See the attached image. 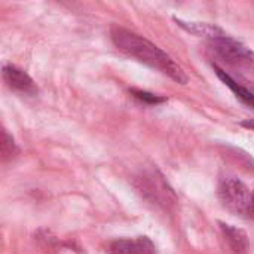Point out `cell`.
Returning <instances> with one entry per match:
<instances>
[{"mask_svg": "<svg viewBox=\"0 0 254 254\" xmlns=\"http://www.w3.org/2000/svg\"><path fill=\"white\" fill-rule=\"evenodd\" d=\"M243 125H244V127H249V128H253L254 129V121H246V122H243Z\"/></svg>", "mask_w": 254, "mask_h": 254, "instance_id": "4fadbf2b", "label": "cell"}, {"mask_svg": "<svg viewBox=\"0 0 254 254\" xmlns=\"http://www.w3.org/2000/svg\"><path fill=\"white\" fill-rule=\"evenodd\" d=\"M1 74H3L4 83L12 91L19 92V94H25V95L37 94V86H36L34 80L24 70H21L12 64H6V65H3Z\"/></svg>", "mask_w": 254, "mask_h": 254, "instance_id": "5b68a950", "label": "cell"}, {"mask_svg": "<svg viewBox=\"0 0 254 254\" xmlns=\"http://www.w3.org/2000/svg\"><path fill=\"white\" fill-rule=\"evenodd\" d=\"M213 67H214V70H216V74L219 76V79L237 95V98H240L243 103H246L247 106H250V107H253L254 109V94L250 91V89H247L246 86H243L240 82H237L229 73H226L222 67H219L217 64H213Z\"/></svg>", "mask_w": 254, "mask_h": 254, "instance_id": "ba28073f", "label": "cell"}, {"mask_svg": "<svg viewBox=\"0 0 254 254\" xmlns=\"http://www.w3.org/2000/svg\"><path fill=\"white\" fill-rule=\"evenodd\" d=\"M110 39L113 45L125 55L135 58L137 61L161 71L180 85L188 83V76L183 68L165 51H162L146 37L128 28L113 25L110 28Z\"/></svg>", "mask_w": 254, "mask_h": 254, "instance_id": "6da1fadb", "label": "cell"}, {"mask_svg": "<svg viewBox=\"0 0 254 254\" xmlns=\"http://www.w3.org/2000/svg\"><path fill=\"white\" fill-rule=\"evenodd\" d=\"M137 100L146 103V104H162L167 101L165 97H161V95H156V94H152V92H147V91H141V89H131L129 91Z\"/></svg>", "mask_w": 254, "mask_h": 254, "instance_id": "8fae6325", "label": "cell"}, {"mask_svg": "<svg viewBox=\"0 0 254 254\" xmlns=\"http://www.w3.org/2000/svg\"><path fill=\"white\" fill-rule=\"evenodd\" d=\"M219 226H220V231H222V235L228 244V247L231 249V252L234 254H246L247 253V249H249V237L247 234L240 229V228H235L232 225H228V223H223V222H219Z\"/></svg>", "mask_w": 254, "mask_h": 254, "instance_id": "8992f818", "label": "cell"}, {"mask_svg": "<svg viewBox=\"0 0 254 254\" xmlns=\"http://www.w3.org/2000/svg\"><path fill=\"white\" fill-rule=\"evenodd\" d=\"M110 252L124 254H155V246L146 237L137 240H119L115 241L110 247Z\"/></svg>", "mask_w": 254, "mask_h": 254, "instance_id": "52a82bcc", "label": "cell"}, {"mask_svg": "<svg viewBox=\"0 0 254 254\" xmlns=\"http://www.w3.org/2000/svg\"><path fill=\"white\" fill-rule=\"evenodd\" d=\"M110 254H124V253H118V252H110Z\"/></svg>", "mask_w": 254, "mask_h": 254, "instance_id": "5bb4252c", "label": "cell"}, {"mask_svg": "<svg viewBox=\"0 0 254 254\" xmlns=\"http://www.w3.org/2000/svg\"><path fill=\"white\" fill-rule=\"evenodd\" d=\"M0 150H1V161L6 162L12 158H15L19 153L18 146L15 144L13 138L6 132V129L1 131V143H0Z\"/></svg>", "mask_w": 254, "mask_h": 254, "instance_id": "30bf717a", "label": "cell"}, {"mask_svg": "<svg viewBox=\"0 0 254 254\" xmlns=\"http://www.w3.org/2000/svg\"><path fill=\"white\" fill-rule=\"evenodd\" d=\"M174 21L179 24V27H182L183 30H186L188 33L190 34H195V36H205V37H210L211 39H216V37H222V36H226V33L214 25V24H208V22H195V21H185V19H180V18H174Z\"/></svg>", "mask_w": 254, "mask_h": 254, "instance_id": "9c48e42d", "label": "cell"}, {"mask_svg": "<svg viewBox=\"0 0 254 254\" xmlns=\"http://www.w3.org/2000/svg\"><path fill=\"white\" fill-rule=\"evenodd\" d=\"M252 192L241 180L235 177H225L219 182V199L223 207L235 214L247 216L252 202Z\"/></svg>", "mask_w": 254, "mask_h": 254, "instance_id": "277c9868", "label": "cell"}, {"mask_svg": "<svg viewBox=\"0 0 254 254\" xmlns=\"http://www.w3.org/2000/svg\"><path fill=\"white\" fill-rule=\"evenodd\" d=\"M134 188L147 202L165 211L177 204V196L173 188L156 168L141 171L134 179Z\"/></svg>", "mask_w": 254, "mask_h": 254, "instance_id": "7a4b0ae2", "label": "cell"}, {"mask_svg": "<svg viewBox=\"0 0 254 254\" xmlns=\"http://www.w3.org/2000/svg\"><path fill=\"white\" fill-rule=\"evenodd\" d=\"M211 52L220 58L223 63L232 67H243V68H253L254 70V52L243 45L241 42L226 36L216 37L210 40Z\"/></svg>", "mask_w": 254, "mask_h": 254, "instance_id": "3957f363", "label": "cell"}, {"mask_svg": "<svg viewBox=\"0 0 254 254\" xmlns=\"http://www.w3.org/2000/svg\"><path fill=\"white\" fill-rule=\"evenodd\" d=\"M249 217H253L254 219V190L252 192V202H250V207H249V213H247Z\"/></svg>", "mask_w": 254, "mask_h": 254, "instance_id": "7c38bea8", "label": "cell"}]
</instances>
